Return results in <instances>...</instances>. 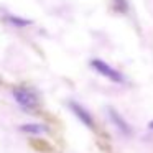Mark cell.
<instances>
[{
    "instance_id": "obj_1",
    "label": "cell",
    "mask_w": 153,
    "mask_h": 153,
    "mask_svg": "<svg viewBox=\"0 0 153 153\" xmlns=\"http://www.w3.org/2000/svg\"><path fill=\"white\" fill-rule=\"evenodd\" d=\"M91 68H92L96 73H99L100 76H104V77H107L109 81H112V82H115V84H123L125 82V77H123V74L120 73V71H117L115 68H112L110 64H107L105 61H102V59H91Z\"/></svg>"
},
{
    "instance_id": "obj_2",
    "label": "cell",
    "mask_w": 153,
    "mask_h": 153,
    "mask_svg": "<svg viewBox=\"0 0 153 153\" xmlns=\"http://www.w3.org/2000/svg\"><path fill=\"white\" fill-rule=\"evenodd\" d=\"M13 97H15L18 105L25 110H35L38 107V97L31 89H27V87H15Z\"/></svg>"
},
{
    "instance_id": "obj_3",
    "label": "cell",
    "mask_w": 153,
    "mask_h": 153,
    "mask_svg": "<svg viewBox=\"0 0 153 153\" xmlns=\"http://www.w3.org/2000/svg\"><path fill=\"white\" fill-rule=\"evenodd\" d=\"M68 105H69L71 112H73L74 115H76L77 119H79L81 122H82L84 125L87 127V128H91V130H94V128H96V123H94V119H92V115H91V114L87 112V110L84 109V107L81 105V104H77V102H73V100H71V102L68 104Z\"/></svg>"
},
{
    "instance_id": "obj_4",
    "label": "cell",
    "mask_w": 153,
    "mask_h": 153,
    "mask_svg": "<svg viewBox=\"0 0 153 153\" xmlns=\"http://www.w3.org/2000/svg\"><path fill=\"white\" fill-rule=\"evenodd\" d=\"M107 114H109V119H110V122L114 123V127H117V130H120L123 135H128V137L132 135V127L128 125V122H127L115 109L109 107V109H107Z\"/></svg>"
},
{
    "instance_id": "obj_5",
    "label": "cell",
    "mask_w": 153,
    "mask_h": 153,
    "mask_svg": "<svg viewBox=\"0 0 153 153\" xmlns=\"http://www.w3.org/2000/svg\"><path fill=\"white\" fill-rule=\"evenodd\" d=\"M20 132L30 133V135H40V133L48 132V128L41 123H23V125H20Z\"/></svg>"
},
{
    "instance_id": "obj_6",
    "label": "cell",
    "mask_w": 153,
    "mask_h": 153,
    "mask_svg": "<svg viewBox=\"0 0 153 153\" xmlns=\"http://www.w3.org/2000/svg\"><path fill=\"white\" fill-rule=\"evenodd\" d=\"M7 22H8L10 25H13L15 28H25V27H28V25L33 23L31 20H27V18L17 17V15H8V17H7Z\"/></svg>"
},
{
    "instance_id": "obj_7",
    "label": "cell",
    "mask_w": 153,
    "mask_h": 153,
    "mask_svg": "<svg viewBox=\"0 0 153 153\" xmlns=\"http://www.w3.org/2000/svg\"><path fill=\"white\" fill-rule=\"evenodd\" d=\"M114 8L120 13H125L128 5H127V0H114Z\"/></svg>"
},
{
    "instance_id": "obj_8",
    "label": "cell",
    "mask_w": 153,
    "mask_h": 153,
    "mask_svg": "<svg viewBox=\"0 0 153 153\" xmlns=\"http://www.w3.org/2000/svg\"><path fill=\"white\" fill-rule=\"evenodd\" d=\"M148 128H150V130H153V120H152V122L148 123Z\"/></svg>"
}]
</instances>
